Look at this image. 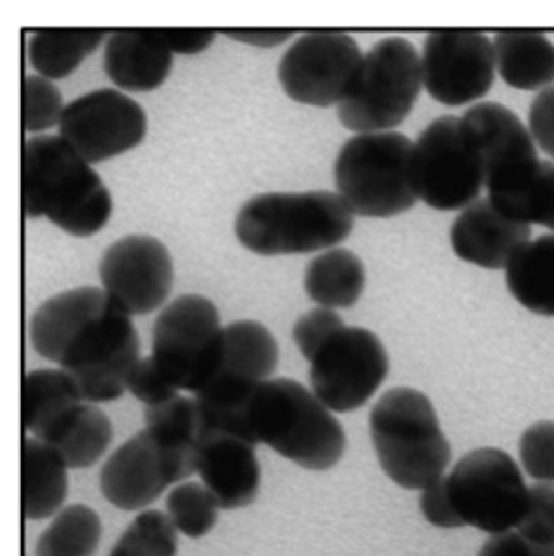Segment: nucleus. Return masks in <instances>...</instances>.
Instances as JSON below:
<instances>
[{
    "mask_svg": "<svg viewBox=\"0 0 554 556\" xmlns=\"http://www.w3.org/2000/svg\"><path fill=\"white\" fill-rule=\"evenodd\" d=\"M221 504L203 482H182L168 492L166 514L187 539H203L219 522Z\"/></svg>",
    "mask_w": 554,
    "mask_h": 556,
    "instance_id": "31",
    "label": "nucleus"
},
{
    "mask_svg": "<svg viewBox=\"0 0 554 556\" xmlns=\"http://www.w3.org/2000/svg\"><path fill=\"white\" fill-rule=\"evenodd\" d=\"M58 86L43 75L30 74L23 84V128L27 134H43L61 124L65 112Z\"/></svg>",
    "mask_w": 554,
    "mask_h": 556,
    "instance_id": "33",
    "label": "nucleus"
},
{
    "mask_svg": "<svg viewBox=\"0 0 554 556\" xmlns=\"http://www.w3.org/2000/svg\"><path fill=\"white\" fill-rule=\"evenodd\" d=\"M102 29H39L33 33L29 61L37 75L63 79L102 47Z\"/></svg>",
    "mask_w": 554,
    "mask_h": 556,
    "instance_id": "29",
    "label": "nucleus"
},
{
    "mask_svg": "<svg viewBox=\"0 0 554 556\" xmlns=\"http://www.w3.org/2000/svg\"><path fill=\"white\" fill-rule=\"evenodd\" d=\"M516 530L532 544H554V483L537 482L528 488L525 518Z\"/></svg>",
    "mask_w": 554,
    "mask_h": 556,
    "instance_id": "35",
    "label": "nucleus"
},
{
    "mask_svg": "<svg viewBox=\"0 0 554 556\" xmlns=\"http://www.w3.org/2000/svg\"><path fill=\"white\" fill-rule=\"evenodd\" d=\"M370 441L385 476L403 490H425L452 464V445L424 391L393 387L368 415Z\"/></svg>",
    "mask_w": 554,
    "mask_h": 556,
    "instance_id": "6",
    "label": "nucleus"
},
{
    "mask_svg": "<svg viewBox=\"0 0 554 556\" xmlns=\"http://www.w3.org/2000/svg\"><path fill=\"white\" fill-rule=\"evenodd\" d=\"M225 37L239 41V43L253 45V47H277L292 39L293 30L288 29H223Z\"/></svg>",
    "mask_w": 554,
    "mask_h": 556,
    "instance_id": "42",
    "label": "nucleus"
},
{
    "mask_svg": "<svg viewBox=\"0 0 554 556\" xmlns=\"http://www.w3.org/2000/svg\"><path fill=\"white\" fill-rule=\"evenodd\" d=\"M424 89L421 53L403 37H387L365 53L351 93L338 105L340 124L354 134L394 132Z\"/></svg>",
    "mask_w": 554,
    "mask_h": 556,
    "instance_id": "8",
    "label": "nucleus"
},
{
    "mask_svg": "<svg viewBox=\"0 0 554 556\" xmlns=\"http://www.w3.org/2000/svg\"><path fill=\"white\" fill-rule=\"evenodd\" d=\"M70 494V466L58 450L27 435L23 441V513L47 520L61 513Z\"/></svg>",
    "mask_w": 554,
    "mask_h": 556,
    "instance_id": "23",
    "label": "nucleus"
},
{
    "mask_svg": "<svg viewBox=\"0 0 554 556\" xmlns=\"http://www.w3.org/2000/svg\"><path fill=\"white\" fill-rule=\"evenodd\" d=\"M279 365L277 340L265 324L237 320L225 326L223 354L215 377L194 399L211 429H219L251 441L248 429L249 401L257 387L274 379Z\"/></svg>",
    "mask_w": 554,
    "mask_h": 556,
    "instance_id": "9",
    "label": "nucleus"
},
{
    "mask_svg": "<svg viewBox=\"0 0 554 556\" xmlns=\"http://www.w3.org/2000/svg\"><path fill=\"white\" fill-rule=\"evenodd\" d=\"M347 324L342 320L340 314L330 307H312L304 312L295 324H293V342L298 351L307 363L314 358V354L320 351L322 346L340 332Z\"/></svg>",
    "mask_w": 554,
    "mask_h": 556,
    "instance_id": "36",
    "label": "nucleus"
},
{
    "mask_svg": "<svg viewBox=\"0 0 554 556\" xmlns=\"http://www.w3.org/2000/svg\"><path fill=\"white\" fill-rule=\"evenodd\" d=\"M103 525L86 504H70L51 518L37 542V556H93L102 541Z\"/></svg>",
    "mask_w": 554,
    "mask_h": 556,
    "instance_id": "30",
    "label": "nucleus"
},
{
    "mask_svg": "<svg viewBox=\"0 0 554 556\" xmlns=\"http://www.w3.org/2000/svg\"><path fill=\"white\" fill-rule=\"evenodd\" d=\"M225 326L201 293H185L162 307L152 332V358L176 391L197 395L217 372Z\"/></svg>",
    "mask_w": 554,
    "mask_h": 556,
    "instance_id": "10",
    "label": "nucleus"
},
{
    "mask_svg": "<svg viewBox=\"0 0 554 556\" xmlns=\"http://www.w3.org/2000/svg\"><path fill=\"white\" fill-rule=\"evenodd\" d=\"M178 530L168 514L148 508L138 514L108 556H176Z\"/></svg>",
    "mask_w": 554,
    "mask_h": 556,
    "instance_id": "32",
    "label": "nucleus"
},
{
    "mask_svg": "<svg viewBox=\"0 0 554 556\" xmlns=\"http://www.w3.org/2000/svg\"><path fill=\"white\" fill-rule=\"evenodd\" d=\"M173 65L175 55L150 29L114 30L103 45V72L119 91L159 89Z\"/></svg>",
    "mask_w": 554,
    "mask_h": 556,
    "instance_id": "21",
    "label": "nucleus"
},
{
    "mask_svg": "<svg viewBox=\"0 0 554 556\" xmlns=\"http://www.w3.org/2000/svg\"><path fill=\"white\" fill-rule=\"evenodd\" d=\"M389 368V354L375 332L344 326L310 361V389L332 413H352L377 395Z\"/></svg>",
    "mask_w": 554,
    "mask_h": 556,
    "instance_id": "13",
    "label": "nucleus"
},
{
    "mask_svg": "<svg viewBox=\"0 0 554 556\" xmlns=\"http://www.w3.org/2000/svg\"><path fill=\"white\" fill-rule=\"evenodd\" d=\"M417 199L436 211H459L480 199L486 166L480 147L462 116H441L413 147Z\"/></svg>",
    "mask_w": 554,
    "mask_h": 556,
    "instance_id": "11",
    "label": "nucleus"
},
{
    "mask_svg": "<svg viewBox=\"0 0 554 556\" xmlns=\"http://www.w3.org/2000/svg\"><path fill=\"white\" fill-rule=\"evenodd\" d=\"M520 468L534 482L554 483V421L542 419L528 425L520 441Z\"/></svg>",
    "mask_w": 554,
    "mask_h": 556,
    "instance_id": "34",
    "label": "nucleus"
},
{
    "mask_svg": "<svg viewBox=\"0 0 554 556\" xmlns=\"http://www.w3.org/2000/svg\"><path fill=\"white\" fill-rule=\"evenodd\" d=\"M128 393L134 399H138L144 407H154V405L166 403L180 391H176L175 387L166 381V377L162 375L161 368L154 363L152 356H142L131 370Z\"/></svg>",
    "mask_w": 554,
    "mask_h": 556,
    "instance_id": "37",
    "label": "nucleus"
},
{
    "mask_svg": "<svg viewBox=\"0 0 554 556\" xmlns=\"http://www.w3.org/2000/svg\"><path fill=\"white\" fill-rule=\"evenodd\" d=\"M530 239L532 225L502 215L488 199L462 208L450 229L453 253L483 269H506L512 255Z\"/></svg>",
    "mask_w": 554,
    "mask_h": 556,
    "instance_id": "20",
    "label": "nucleus"
},
{
    "mask_svg": "<svg viewBox=\"0 0 554 556\" xmlns=\"http://www.w3.org/2000/svg\"><path fill=\"white\" fill-rule=\"evenodd\" d=\"M496 74L514 89L554 86V43L537 30H500L492 39Z\"/></svg>",
    "mask_w": 554,
    "mask_h": 556,
    "instance_id": "22",
    "label": "nucleus"
},
{
    "mask_svg": "<svg viewBox=\"0 0 554 556\" xmlns=\"http://www.w3.org/2000/svg\"><path fill=\"white\" fill-rule=\"evenodd\" d=\"M532 542L526 541L518 530L490 534V539L481 544L478 556H530Z\"/></svg>",
    "mask_w": 554,
    "mask_h": 556,
    "instance_id": "41",
    "label": "nucleus"
},
{
    "mask_svg": "<svg viewBox=\"0 0 554 556\" xmlns=\"http://www.w3.org/2000/svg\"><path fill=\"white\" fill-rule=\"evenodd\" d=\"M512 298L528 312L554 318V233L530 239L504 269Z\"/></svg>",
    "mask_w": 554,
    "mask_h": 556,
    "instance_id": "25",
    "label": "nucleus"
},
{
    "mask_svg": "<svg viewBox=\"0 0 554 556\" xmlns=\"http://www.w3.org/2000/svg\"><path fill=\"white\" fill-rule=\"evenodd\" d=\"M249 435L300 468L326 471L347 454V433L312 389L288 377L257 387L248 407Z\"/></svg>",
    "mask_w": 554,
    "mask_h": 556,
    "instance_id": "4",
    "label": "nucleus"
},
{
    "mask_svg": "<svg viewBox=\"0 0 554 556\" xmlns=\"http://www.w3.org/2000/svg\"><path fill=\"white\" fill-rule=\"evenodd\" d=\"M528 130L534 144L554 162V86L542 89L530 103Z\"/></svg>",
    "mask_w": 554,
    "mask_h": 556,
    "instance_id": "39",
    "label": "nucleus"
},
{
    "mask_svg": "<svg viewBox=\"0 0 554 556\" xmlns=\"http://www.w3.org/2000/svg\"><path fill=\"white\" fill-rule=\"evenodd\" d=\"M173 55H199L217 39L213 29H150Z\"/></svg>",
    "mask_w": 554,
    "mask_h": 556,
    "instance_id": "40",
    "label": "nucleus"
},
{
    "mask_svg": "<svg viewBox=\"0 0 554 556\" xmlns=\"http://www.w3.org/2000/svg\"><path fill=\"white\" fill-rule=\"evenodd\" d=\"M114 440L110 417L93 403H84L55 425L43 440L58 450L70 469L96 466Z\"/></svg>",
    "mask_w": 554,
    "mask_h": 556,
    "instance_id": "27",
    "label": "nucleus"
},
{
    "mask_svg": "<svg viewBox=\"0 0 554 556\" xmlns=\"http://www.w3.org/2000/svg\"><path fill=\"white\" fill-rule=\"evenodd\" d=\"M413 147L405 134H356L335 162L336 192L356 217L391 219L419 203Z\"/></svg>",
    "mask_w": 554,
    "mask_h": 556,
    "instance_id": "7",
    "label": "nucleus"
},
{
    "mask_svg": "<svg viewBox=\"0 0 554 556\" xmlns=\"http://www.w3.org/2000/svg\"><path fill=\"white\" fill-rule=\"evenodd\" d=\"M365 53L351 35L312 30L293 41L277 65V79L293 102L330 108L349 98Z\"/></svg>",
    "mask_w": 554,
    "mask_h": 556,
    "instance_id": "14",
    "label": "nucleus"
},
{
    "mask_svg": "<svg viewBox=\"0 0 554 556\" xmlns=\"http://www.w3.org/2000/svg\"><path fill=\"white\" fill-rule=\"evenodd\" d=\"M424 88L443 105L481 100L496 79L494 45L480 30H431L421 51Z\"/></svg>",
    "mask_w": 554,
    "mask_h": 556,
    "instance_id": "16",
    "label": "nucleus"
},
{
    "mask_svg": "<svg viewBox=\"0 0 554 556\" xmlns=\"http://www.w3.org/2000/svg\"><path fill=\"white\" fill-rule=\"evenodd\" d=\"M544 227H546V229H551V231H553V233H554V213H553V217H551V219H549V223H546V225H544Z\"/></svg>",
    "mask_w": 554,
    "mask_h": 556,
    "instance_id": "44",
    "label": "nucleus"
},
{
    "mask_svg": "<svg viewBox=\"0 0 554 556\" xmlns=\"http://www.w3.org/2000/svg\"><path fill=\"white\" fill-rule=\"evenodd\" d=\"M84 403L88 401L65 370H30L23 381V427L30 438L43 440L55 425Z\"/></svg>",
    "mask_w": 554,
    "mask_h": 556,
    "instance_id": "24",
    "label": "nucleus"
},
{
    "mask_svg": "<svg viewBox=\"0 0 554 556\" xmlns=\"http://www.w3.org/2000/svg\"><path fill=\"white\" fill-rule=\"evenodd\" d=\"M354 217L338 192H262L239 208L235 237L263 257L316 253L347 241Z\"/></svg>",
    "mask_w": 554,
    "mask_h": 556,
    "instance_id": "3",
    "label": "nucleus"
},
{
    "mask_svg": "<svg viewBox=\"0 0 554 556\" xmlns=\"http://www.w3.org/2000/svg\"><path fill=\"white\" fill-rule=\"evenodd\" d=\"M419 508H421L425 520L431 527L443 528V530L466 527V522L462 520V516L457 514L455 506H453L445 476L421 490Z\"/></svg>",
    "mask_w": 554,
    "mask_h": 556,
    "instance_id": "38",
    "label": "nucleus"
},
{
    "mask_svg": "<svg viewBox=\"0 0 554 556\" xmlns=\"http://www.w3.org/2000/svg\"><path fill=\"white\" fill-rule=\"evenodd\" d=\"M530 556H554V544H546V546L532 544V553H530Z\"/></svg>",
    "mask_w": 554,
    "mask_h": 556,
    "instance_id": "43",
    "label": "nucleus"
},
{
    "mask_svg": "<svg viewBox=\"0 0 554 556\" xmlns=\"http://www.w3.org/2000/svg\"><path fill=\"white\" fill-rule=\"evenodd\" d=\"M194 471L142 429L110 455L100 471L103 498L124 513H144Z\"/></svg>",
    "mask_w": 554,
    "mask_h": 556,
    "instance_id": "18",
    "label": "nucleus"
},
{
    "mask_svg": "<svg viewBox=\"0 0 554 556\" xmlns=\"http://www.w3.org/2000/svg\"><path fill=\"white\" fill-rule=\"evenodd\" d=\"M255 443L227 431H206L197 473L221 504V510H241L251 506L262 488V466Z\"/></svg>",
    "mask_w": 554,
    "mask_h": 556,
    "instance_id": "19",
    "label": "nucleus"
},
{
    "mask_svg": "<svg viewBox=\"0 0 554 556\" xmlns=\"http://www.w3.org/2000/svg\"><path fill=\"white\" fill-rule=\"evenodd\" d=\"M453 506L466 527L486 534L516 530L528 506L525 471L508 452L480 447L467 452L445 473Z\"/></svg>",
    "mask_w": 554,
    "mask_h": 556,
    "instance_id": "12",
    "label": "nucleus"
},
{
    "mask_svg": "<svg viewBox=\"0 0 554 556\" xmlns=\"http://www.w3.org/2000/svg\"><path fill=\"white\" fill-rule=\"evenodd\" d=\"M148 132L147 112L124 91L96 89L65 105L59 136L89 164L116 159L140 147Z\"/></svg>",
    "mask_w": 554,
    "mask_h": 556,
    "instance_id": "15",
    "label": "nucleus"
},
{
    "mask_svg": "<svg viewBox=\"0 0 554 556\" xmlns=\"http://www.w3.org/2000/svg\"><path fill=\"white\" fill-rule=\"evenodd\" d=\"M102 288L124 314L148 316L166 304L175 286L171 251L152 235H126L100 260Z\"/></svg>",
    "mask_w": 554,
    "mask_h": 556,
    "instance_id": "17",
    "label": "nucleus"
},
{
    "mask_svg": "<svg viewBox=\"0 0 554 556\" xmlns=\"http://www.w3.org/2000/svg\"><path fill=\"white\" fill-rule=\"evenodd\" d=\"M29 338L35 352L65 370L93 405L124 395L142 358L130 316L96 286L45 300L30 318Z\"/></svg>",
    "mask_w": 554,
    "mask_h": 556,
    "instance_id": "1",
    "label": "nucleus"
},
{
    "mask_svg": "<svg viewBox=\"0 0 554 556\" xmlns=\"http://www.w3.org/2000/svg\"><path fill=\"white\" fill-rule=\"evenodd\" d=\"M365 288V262L344 248L322 251L307 264L304 274L307 298L320 307H352L363 298Z\"/></svg>",
    "mask_w": 554,
    "mask_h": 556,
    "instance_id": "26",
    "label": "nucleus"
},
{
    "mask_svg": "<svg viewBox=\"0 0 554 556\" xmlns=\"http://www.w3.org/2000/svg\"><path fill=\"white\" fill-rule=\"evenodd\" d=\"M23 211L72 237H91L112 217V194L61 136H30L23 147Z\"/></svg>",
    "mask_w": 554,
    "mask_h": 556,
    "instance_id": "2",
    "label": "nucleus"
},
{
    "mask_svg": "<svg viewBox=\"0 0 554 556\" xmlns=\"http://www.w3.org/2000/svg\"><path fill=\"white\" fill-rule=\"evenodd\" d=\"M144 424L156 441L182 459L197 473V459L209 424L194 396L178 395L166 403L147 407Z\"/></svg>",
    "mask_w": 554,
    "mask_h": 556,
    "instance_id": "28",
    "label": "nucleus"
},
{
    "mask_svg": "<svg viewBox=\"0 0 554 556\" xmlns=\"http://www.w3.org/2000/svg\"><path fill=\"white\" fill-rule=\"evenodd\" d=\"M462 117L483 156L488 201L511 219L539 225L551 161L540 159L528 126L496 102L476 103Z\"/></svg>",
    "mask_w": 554,
    "mask_h": 556,
    "instance_id": "5",
    "label": "nucleus"
}]
</instances>
